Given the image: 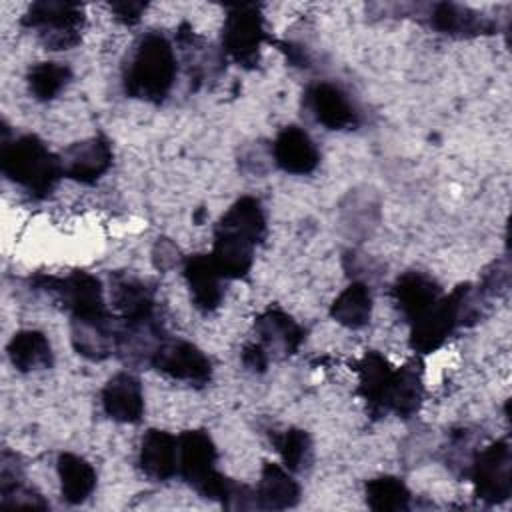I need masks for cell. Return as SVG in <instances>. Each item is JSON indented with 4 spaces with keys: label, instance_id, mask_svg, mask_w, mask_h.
Listing matches in <instances>:
<instances>
[{
    "label": "cell",
    "instance_id": "18",
    "mask_svg": "<svg viewBox=\"0 0 512 512\" xmlns=\"http://www.w3.org/2000/svg\"><path fill=\"white\" fill-rule=\"evenodd\" d=\"M392 296L402 316L414 324L442 298V288L424 272L410 270L396 278Z\"/></svg>",
    "mask_w": 512,
    "mask_h": 512
},
{
    "label": "cell",
    "instance_id": "2",
    "mask_svg": "<svg viewBox=\"0 0 512 512\" xmlns=\"http://www.w3.org/2000/svg\"><path fill=\"white\" fill-rule=\"evenodd\" d=\"M0 168L10 182L34 198H46L64 176L60 156L52 154L36 134H22L14 140L4 138Z\"/></svg>",
    "mask_w": 512,
    "mask_h": 512
},
{
    "label": "cell",
    "instance_id": "15",
    "mask_svg": "<svg viewBox=\"0 0 512 512\" xmlns=\"http://www.w3.org/2000/svg\"><path fill=\"white\" fill-rule=\"evenodd\" d=\"M274 164L296 176H304L316 170L320 164V152L306 130L300 126H284L272 142Z\"/></svg>",
    "mask_w": 512,
    "mask_h": 512
},
{
    "label": "cell",
    "instance_id": "24",
    "mask_svg": "<svg viewBox=\"0 0 512 512\" xmlns=\"http://www.w3.org/2000/svg\"><path fill=\"white\" fill-rule=\"evenodd\" d=\"M394 366L376 350L366 352L358 362H356V372H358V396L364 398L368 410L378 418L382 414V400L384 392L388 388L390 376H392Z\"/></svg>",
    "mask_w": 512,
    "mask_h": 512
},
{
    "label": "cell",
    "instance_id": "26",
    "mask_svg": "<svg viewBox=\"0 0 512 512\" xmlns=\"http://www.w3.org/2000/svg\"><path fill=\"white\" fill-rule=\"evenodd\" d=\"M8 358L12 366L20 372H36L52 366V346L48 338L38 330H20L16 332L8 346Z\"/></svg>",
    "mask_w": 512,
    "mask_h": 512
},
{
    "label": "cell",
    "instance_id": "14",
    "mask_svg": "<svg viewBox=\"0 0 512 512\" xmlns=\"http://www.w3.org/2000/svg\"><path fill=\"white\" fill-rule=\"evenodd\" d=\"M424 370L422 360L412 358L400 368L392 370L388 388L382 400V414H396L400 418H410L418 412L424 400Z\"/></svg>",
    "mask_w": 512,
    "mask_h": 512
},
{
    "label": "cell",
    "instance_id": "21",
    "mask_svg": "<svg viewBox=\"0 0 512 512\" xmlns=\"http://www.w3.org/2000/svg\"><path fill=\"white\" fill-rule=\"evenodd\" d=\"M110 300L114 310L118 312L120 320L132 322V320H144L154 314V290L140 278L130 274H114L112 276V288H110Z\"/></svg>",
    "mask_w": 512,
    "mask_h": 512
},
{
    "label": "cell",
    "instance_id": "10",
    "mask_svg": "<svg viewBox=\"0 0 512 512\" xmlns=\"http://www.w3.org/2000/svg\"><path fill=\"white\" fill-rule=\"evenodd\" d=\"M112 158V144L102 134L74 142L60 154L64 176L80 184H94L102 178L110 170Z\"/></svg>",
    "mask_w": 512,
    "mask_h": 512
},
{
    "label": "cell",
    "instance_id": "25",
    "mask_svg": "<svg viewBox=\"0 0 512 512\" xmlns=\"http://www.w3.org/2000/svg\"><path fill=\"white\" fill-rule=\"evenodd\" d=\"M60 492L68 504L86 502L96 488V470L94 466L72 452H62L56 462Z\"/></svg>",
    "mask_w": 512,
    "mask_h": 512
},
{
    "label": "cell",
    "instance_id": "1",
    "mask_svg": "<svg viewBox=\"0 0 512 512\" xmlns=\"http://www.w3.org/2000/svg\"><path fill=\"white\" fill-rule=\"evenodd\" d=\"M178 74V58L172 42L162 32L144 34L132 48L124 72V92L152 104L164 102Z\"/></svg>",
    "mask_w": 512,
    "mask_h": 512
},
{
    "label": "cell",
    "instance_id": "12",
    "mask_svg": "<svg viewBox=\"0 0 512 512\" xmlns=\"http://www.w3.org/2000/svg\"><path fill=\"white\" fill-rule=\"evenodd\" d=\"M166 338L168 336L156 316L132 322L120 320L114 354L126 366H150L156 350L162 346Z\"/></svg>",
    "mask_w": 512,
    "mask_h": 512
},
{
    "label": "cell",
    "instance_id": "11",
    "mask_svg": "<svg viewBox=\"0 0 512 512\" xmlns=\"http://www.w3.org/2000/svg\"><path fill=\"white\" fill-rule=\"evenodd\" d=\"M306 106L314 120L328 130H354L360 124L350 96L334 82H314L306 90Z\"/></svg>",
    "mask_w": 512,
    "mask_h": 512
},
{
    "label": "cell",
    "instance_id": "31",
    "mask_svg": "<svg viewBox=\"0 0 512 512\" xmlns=\"http://www.w3.org/2000/svg\"><path fill=\"white\" fill-rule=\"evenodd\" d=\"M366 504L378 512L406 510L410 506V490L402 478L396 476H378L366 482L364 486Z\"/></svg>",
    "mask_w": 512,
    "mask_h": 512
},
{
    "label": "cell",
    "instance_id": "7",
    "mask_svg": "<svg viewBox=\"0 0 512 512\" xmlns=\"http://www.w3.org/2000/svg\"><path fill=\"white\" fill-rule=\"evenodd\" d=\"M466 476L474 484V494L486 504H500L512 494V450L508 440H496L476 450Z\"/></svg>",
    "mask_w": 512,
    "mask_h": 512
},
{
    "label": "cell",
    "instance_id": "5",
    "mask_svg": "<svg viewBox=\"0 0 512 512\" xmlns=\"http://www.w3.org/2000/svg\"><path fill=\"white\" fill-rule=\"evenodd\" d=\"M22 26L36 30L48 50H70L80 42L84 10L74 2H34L22 16Z\"/></svg>",
    "mask_w": 512,
    "mask_h": 512
},
{
    "label": "cell",
    "instance_id": "13",
    "mask_svg": "<svg viewBox=\"0 0 512 512\" xmlns=\"http://www.w3.org/2000/svg\"><path fill=\"white\" fill-rule=\"evenodd\" d=\"M120 322L108 312L94 318H70V340L74 350L92 362H102L116 352Z\"/></svg>",
    "mask_w": 512,
    "mask_h": 512
},
{
    "label": "cell",
    "instance_id": "28",
    "mask_svg": "<svg viewBox=\"0 0 512 512\" xmlns=\"http://www.w3.org/2000/svg\"><path fill=\"white\" fill-rule=\"evenodd\" d=\"M330 316L344 328H364L372 316L370 288L364 282H352L350 286H346L332 302Z\"/></svg>",
    "mask_w": 512,
    "mask_h": 512
},
{
    "label": "cell",
    "instance_id": "27",
    "mask_svg": "<svg viewBox=\"0 0 512 512\" xmlns=\"http://www.w3.org/2000/svg\"><path fill=\"white\" fill-rule=\"evenodd\" d=\"M216 228L244 236L258 246L266 238V216L260 200L254 196L238 198L218 220Z\"/></svg>",
    "mask_w": 512,
    "mask_h": 512
},
{
    "label": "cell",
    "instance_id": "4",
    "mask_svg": "<svg viewBox=\"0 0 512 512\" xmlns=\"http://www.w3.org/2000/svg\"><path fill=\"white\" fill-rule=\"evenodd\" d=\"M216 446L208 432L186 430L178 436V474L202 498L224 504L234 480L216 470Z\"/></svg>",
    "mask_w": 512,
    "mask_h": 512
},
{
    "label": "cell",
    "instance_id": "32",
    "mask_svg": "<svg viewBox=\"0 0 512 512\" xmlns=\"http://www.w3.org/2000/svg\"><path fill=\"white\" fill-rule=\"evenodd\" d=\"M26 80L30 94L40 102H48L68 86L72 70L62 62H38L28 70Z\"/></svg>",
    "mask_w": 512,
    "mask_h": 512
},
{
    "label": "cell",
    "instance_id": "33",
    "mask_svg": "<svg viewBox=\"0 0 512 512\" xmlns=\"http://www.w3.org/2000/svg\"><path fill=\"white\" fill-rule=\"evenodd\" d=\"M152 262L158 270H172V268L184 264V258L172 240L158 238L152 248Z\"/></svg>",
    "mask_w": 512,
    "mask_h": 512
},
{
    "label": "cell",
    "instance_id": "20",
    "mask_svg": "<svg viewBox=\"0 0 512 512\" xmlns=\"http://www.w3.org/2000/svg\"><path fill=\"white\" fill-rule=\"evenodd\" d=\"M140 470L152 480H170L178 474V438L166 430L144 432L138 452Z\"/></svg>",
    "mask_w": 512,
    "mask_h": 512
},
{
    "label": "cell",
    "instance_id": "34",
    "mask_svg": "<svg viewBox=\"0 0 512 512\" xmlns=\"http://www.w3.org/2000/svg\"><path fill=\"white\" fill-rule=\"evenodd\" d=\"M268 360H270V354L266 352V348L260 342L248 344L242 350V364L252 372H264L268 368Z\"/></svg>",
    "mask_w": 512,
    "mask_h": 512
},
{
    "label": "cell",
    "instance_id": "8",
    "mask_svg": "<svg viewBox=\"0 0 512 512\" xmlns=\"http://www.w3.org/2000/svg\"><path fill=\"white\" fill-rule=\"evenodd\" d=\"M266 40L264 16L258 4L230 6L222 26V50L240 66L254 68Z\"/></svg>",
    "mask_w": 512,
    "mask_h": 512
},
{
    "label": "cell",
    "instance_id": "17",
    "mask_svg": "<svg viewBox=\"0 0 512 512\" xmlns=\"http://www.w3.org/2000/svg\"><path fill=\"white\" fill-rule=\"evenodd\" d=\"M182 268H184V278H186L194 306L202 312L216 310L224 298L222 280H226V278L216 268L212 256L210 254H192L188 258H184Z\"/></svg>",
    "mask_w": 512,
    "mask_h": 512
},
{
    "label": "cell",
    "instance_id": "19",
    "mask_svg": "<svg viewBox=\"0 0 512 512\" xmlns=\"http://www.w3.org/2000/svg\"><path fill=\"white\" fill-rule=\"evenodd\" d=\"M254 330L268 354L290 356L304 342V328L280 308H268L254 320Z\"/></svg>",
    "mask_w": 512,
    "mask_h": 512
},
{
    "label": "cell",
    "instance_id": "29",
    "mask_svg": "<svg viewBox=\"0 0 512 512\" xmlns=\"http://www.w3.org/2000/svg\"><path fill=\"white\" fill-rule=\"evenodd\" d=\"M430 24L450 36H468V34H482L490 30V24L478 16V12L452 4V2H440L434 4L430 14Z\"/></svg>",
    "mask_w": 512,
    "mask_h": 512
},
{
    "label": "cell",
    "instance_id": "22",
    "mask_svg": "<svg viewBox=\"0 0 512 512\" xmlns=\"http://www.w3.org/2000/svg\"><path fill=\"white\" fill-rule=\"evenodd\" d=\"M256 502L264 510L294 508L300 502V486L292 472L276 462H264L256 486Z\"/></svg>",
    "mask_w": 512,
    "mask_h": 512
},
{
    "label": "cell",
    "instance_id": "23",
    "mask_svg": "<svg viewBox=\"0 0 512 512\" xmlns=\"http://www.w3.org/2000/svg\"><path fill=\"white\" fill-rule=\"evenodd\" d=\"M256 244L238 234L214 228V244H212V260L220 274L228 280H238L248 276L254 262Z\"/></svg>",
    "mask_w": 512,
    "mask_h": 512
},
{
    "label": "cell",
    "instance_id": "3",
    "mask_svg": "<svg viewBox=\"0 0 512 512\" xmlns=\"http://www.w3.org/2000/svg\"><path fill=\"white\" fill-rule=\"evenodd\" d=\"M478 306L470 284L456 286L420 318L410 330V348L418 354H430L438 350L446 338L458 328L476 320Z\"/></svg>",
    "mask_w": 512,
    "mask_h": 512
},
{
    "label": "cell",
    "instance_id": "30",
    "mask_svg": "<svg viewBox=\"0 0 512 512\" xmlns=\"http://www.w3.org/2000/svg\"><path fill=\"white\" fill-rule=\"evenodd\" d=\"M284 468L290 472H304L312 464V438L302 428H286L270 434Z\"/></svg>",
    "mask_w": 512,
    "mask_h": 512
},
{
    "label": "cell",
    "instance_id": "9",
    "mask_svg": "<svg viewBox=\"0 0 512 512\" xmlns=\"http://www.w3.org/2000/svg\"><path fill=\"white\" fill-rule=\"evenodd\" d=\"M150 366L174 380H182L194 386H204L212 378L210 358L196 344L180 338H166L156 350Z\"/></svg>",
    "mask_w": 512,
    "mask_h": 512
},
{
    "label": "cell",
    "instance_id": "16",
    "mask_svg": "<svg viewBox=\"0 0 512 512\" xmlns=\"http://www.w3.org/2000/svg\"><path fill=\"white\" fill-rule=\"evenodd\" d=\"M102 408L108 418L122 424H136L144 416V392L132 372L114 374L102 388Z\"/></svg>",
    "mask_w": 512,
    "mask_h": 512
},
{
    "label": "cell",
    "instance_id": "6",
    "mask_svg": "<svg viewBox=\"0 0 512 512\" xmlns=\"http://www.w3.org/2000/svg\"><path fill=\"white\" fill-rule=\"evenodd\" d=\"M34 284L38 290L54 296L70 318H94L108 314L102 282L90 272L74 270L64 278L38 274L34 276Z\"/></svg>",
    "mask_w": 512,
    "mask_h": 512
},
{
    "label": "cell",
    "instance_id": "35",
    "mask_svg": "<svg viewBox=\"0 0 512 512\" xmlns=\"http://www.w3.org/2000/svg\"><path fill=\"white\" fill-rule=\"evenodd\" d=\"M110 10L116 14V20L122 24H136L146 10L144 2H112Z\"/></svg>",
    "mask_w": 512,
    "mask_h": 512
}]
</instances>
